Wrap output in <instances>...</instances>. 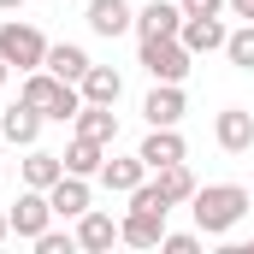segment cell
I'll use <instances>...</instances> for the list:
<instances>
[{
	"instance_id": "cell-1",
	"label": "cell",
	"mask_w": 254,
	"mask_h": 254,
	"mask_svg": "<svg viewBox=\"0 0 254 254\" xmlns=\"http://www.w3.org/2000/svg\"><path fill=\"white\" fill-rule=\"evenodd\" d=\"M190 213H195V231L201 237H231L249 213V190L243 184H201L190 195Z\"/></svg>"
},
{
	"instance_id": "cell-2",
	"label": "cell",
	"mask_w": 254,
	"mask_h": 254,
	"mask_svg": "<svg viewBox=\"0 0 254 254\" xmlns=\"http://www.w3.org/2000/svg\"><path fill=\"white\" fill-rule=\"evenodd\" d=\"M18 95H24L48 125H71V119H77V107H83V89H77V83H65V77H54L48 65H42V71H24V89H18Z\"/></svg>"
},
{
	"instance_id": "cell-3",
	"label": "cell",
	"mask_w": 254,
	"mask_h": 254,
	"mask_svg": "<svg viewBox=\"0 0 254 254\" xmlns=\"http://www.w3.org/2000/svg\"><path fill=\"white\" fill-rule=\"evenodd\" d=\"M136 60H142V71H148L154 83H184L190 65H195V54L184 48V36H142Z\"/></svg>"
},
{
	"instance_id": "cell-4",
	"label": "cell",
	"mask_w": 254,
	"mask_h": 254,
	"mask_svg": "<svg viewBox=\"0 0 254 254\" xmlns=\"http://www.w3.org/2000/svg\"><path fill=\"white\" fill-rule=\"evenodd\" d=\"M48 36L36 30V24H24V18H6L0 24V60L12 65V71H42L48 65Z\"/></svg>"
},
{
	"instance_id": "cell-5",
	"label": "cell",
	"mask_w": 254,
	"mask_h": 254,
	"mask_svg": "<svg viewBox=\"0 0 254 254\" xmlns=\"http://www.w3.org/2000/svg\"><path fill=\"white\" fill-rule=\"evenodd\" d=\"M6 213H12V237H24V243H36V237L54 225V201H48V190H30V184H24V195H18Z\"/></svg>"
},
{
	"instance_id": "cell-6",
	"label": "cell",
	"mask_w": 254,
	"mask_h": 254,
	"mask_svg": "<svg viewBox=\"0 0 254 254\" xmlns=\"http://www.w3.org/2000/svg\"><path fill=\"white\" fill-rule=\"evenodd\" d=\"M213 142H219L225 154H254V113L249 107H225V113L213 119Z\"/></svg>"
},
{
	"instance_id": "cell-7",
	"label": "cell",
	"mask_w": 254,
	"mask_h": 254,
	"mask_svg": "<svg viewBox=\"0 0 254 254\" xmlns=\"http://www.w3.org/2000/svg\"><path fill=\"white\" fill-rule=\"evenodd\" d=\"M136 154L148 160V172H160V166H178V160H190V148H184L178 125H148V136H142V148H136Z\"/></svg>"
},
{
	"instance_id": "cell-8",
	"label": "cell",
	"mask_w": 254,
	"mask_h": 254,
	"mask_svg": "<svg viewBox=\"0 0 254 254\" xmlns=\"http://www.w3.org/2000/svg\"><path fill=\"white\" fill-rule=\"evenodd\" d=\"M83 18H89V30H95V36H107V42L136 30V6H130V0H89V12H83Z\"/></svg>"
},
{
	"instance_id": "cell-9",
	"label": "cell",
	"mask_w": 254,
	"mask_h": 254,
	"mask_svg": "<svg viewBox=\"0 0 254 254\" xmlns=\"http://www.w3.org/2000/svg\"><path fill=\"white\" fill-rule=\"evenodd\" d=\"M42 125H48V119H42V113H36V107H30L24 95H18V101H12V107L0 113V136H6L12 148H36V136H42Z\"/></svg>"
},
{
	"instance_id": "cell-10",
	"label": "cell",
	"mask_w": 254,
	"mask_h": 254,
	"mask_svg": "<svg viewBox=\"0 0 254 254\" xmlns=\"http://www.w3.org/2000/svg\"><path fill=\"white\" fill-rule=\"evenodd\" d=\"M190 101H184V83H154L148 101H142V119L148 125H184Z\"/></svg>"
},
{
	"instance_id": "cell-11",
	"label": "cell",
	"mask_w": 254,
	"mask_h": 254,
	"mask_svg": "<svg viewBox=\"0 0 254 254\" xmlns=\"http://www.w3.org/2000/svg\"><path fill=\"white\" fill-rule=\"evenodd\" d=\"M184 30V6L178 0H148V6H136V42L142 36H178Z\"/></svg>"
},
{
	"instance_id": "cell-12",
	"label": "cell",
	"mask_w": 254,
	"mask_h": 254,
	"mask_svg": "<svg viewBox=\"0 0 254 254\" xmlns=\"http://www.w3.org/2000/svg\"><path fill=\"white\" fill-rule=\"evenodd\" d=\"M160 237H166V213L130 207L125 219H119V243H130V249H160Z\"/></svg>"
},
{
	"instance_id": "cell-13",
	"label": "cell",
	"mask_w": 254,
	"mask_h": 254,
	"mask_svg": "<svg viewBox=\"0 0 254 254\" xmlns=\"http://www.w3.org/2000/svg\"><path fill=\"white\" fill-rule=\"evenodd\" d=\"M178 36H184V48L201 60V54H225V36H231V30H225V24H219V12H213V18H184V30H178Z\"/></svg>"
},
{
	"instance_id": "cell-14",
	"label": "cell",
	"mask_w": 254,
	"mask_h": 254,
	"mask_svg": "<svg viewBox=\"0 0 254 254\" xmlns=\"http://www.w3.org/2000/svg\"><path fill=\"white\" fill-rule=\"evenodd\" d=\"M142 178H148V160L142 154H107V166H101V184L113 195H130Z\"/></svg>"
},
{
	"instance_id": "cell-15",
	"label": "cell",
	"mask_w": 254,
	"mask_h": 254,
	"mask_svg": "<svg viewBox=\"0 0 254 254\" xmlns=\"http://www.w3.org/2000/svg\"><path fill=\"white\" fill-rule=\"evenodd\" d=\"M77 89H83V101H95V107H119V95H125V77H119L113 65H89V71L77 77Z\"/></svg>"
},
{
	"instance_id": "cell-16",
	"label": "cell",
	"mask_w": 254,
	"mask_h": 254,
	"mask_svg": "<svg viewBox=\"0 0 254 254\" xmlns=\"http://www.w3.org/2000/svg\"><path fill=\"white\" fill-rule=\"evenodd\" d=\"M48 201H54V219H83V213H89V178L65 172L60 184L48 190Z\"/></svg>"
},
{
	"instance_id": "cell-17",
	"label": "cell",
	"mask_w": 254,
	"mask_h": 254,
	"mask_svg": "<svg viewBox=\"0 0 254 254\" xmlns=\"http://www.w3.org/2000/svg\"><path fill=\"white\" fill-rule=\"evenodd\" d=\"M113 243H119V219H113V213H95V207H89V213L77 219V249L107 254Z\"/></svg>"
},
{
	"instance_id": "cell-18",
	"label": "cell",
	"mask_w": 254,
	"mask_h": 254,
	"mask_svg": "<svg viewBox=\"0 0 254 254\" xmlns=\"http://www.w3.org/2000/svg\"><path fill=\"white\" fill-rule=\"evenodd\" d=\"M71 125H77V136H89V142H107V148L119 142V113H113V107H95V101H83Z\"/></svg>"
},
{
	"instance_id": "cell-19",
	"label": "cell",
	"mask_w": 254,
	"mask_h": 254,
	"mask_svg": "<svg viewBox=\"0 0 254 254\" xmlns=\"http://www.w3.org/2000/svg\"><path fill=\"white\" fill-rule=\"evenodd\" d=\"M154 184H160V195H166L172 207H190V195L201 190V184H195V172H190V160H178V166H160V172H154Z\"/></svg>"
},
{
	"instance_id": "cell-20",
	"label": "cell",
	"mask_w": 254,
	"mask_h": 254,
	"mask_svg": "<svg viewBox=\"0 0 254 254\" xmlns=\"http://www.w3.org/2000/svg\"><path fill=\"white\" fill-rule=\"evenodd\" d=\"M101 166H107V142L71 136V148H65V172H77V178H101Z\"/></svg>"
},
{
	"instance_id": "cell-21",
	"label": "cell",
	"mask_w": 254,
	"mask_h": 254,
	"mask_svg": "<svg viewBox=\"0 0 254 254\" xmlns=\"http://www.w3.org/2000/svg\"><path fill=\"white\" fill-rule=\"evenodd\" d=\"M60 178H65V154L30 148V160H24V184H30V190H54Z\"/></svg>"
},
{
	"instance_id": "cell-22",
	"label": "cell",
	"mask_w": 254,
	"mask_h": 254,
	"mask_svg": "<svg viewBox=\"0 0 254 254\" xmlns=\"http://www.w3.org/2000/svg\"><path fill=\"white\" fill-rule=\"evenodd\" d=\"M89 65H95V60H89L77 42H54V48H48V71H54V77H65V83H77Z\"/></svg>"
},
{
	"instance_id": "cell-23",
	"label": "cell",
	"mask_w": 254,
	"mask_h": 254,
	"mask_svg": "<svg viewBox=\"0 0 254 254\" xmlns=\"http://www.w3.org/2000/svg\"><path fill=\"white\" fill-rule=\"evenodd\" d=\"M225 60L237 65V71H254V24H243V30L225 36Z\"/></svg>"
},
{
	"instance_id": "cell-24",
	"label": "cell",
	"mask_w": 254,
	"mask_h": 254,
	"mask_svg": "<svg viewBox=\"0 0 254 254\" xmlns=\"http://www.w3.org/2000/svg\"><path fill=\"white\" fill-rule=\"evenodd\" d=\"M160 249L166 254H201V231H166Z\"/></svg>"
},
{
	"instance_id": "cell-25",
	"label": "cell",
	"mask_w": 254,
	"mask_h": 254,
	"mask_svg": "<svg viewBox=\"0 0 254 254\" xmlns=\"http://www.w3.org/2000/svg\"><path fill=\"white\" fill-rule=\"evenodd\" d=\"M36 249H42V254H71V249H77V237H65V231H54V225H48V231L36 237Z\"/></svg>"
},
{
	"instance_id": "cell-26",
	"label": "cell",
	"mask_w": 254,
	"mask_h": 254,
	"mask_svg": "<svg viewBox=\"0 0 254 254\" xmlns=\"http://www.w3.org/2000/svg\"><path fill=\"white\" fill-rule=\"evenodd\" d=\"M184 6V18H213V12H225V0H178Z\"/></svg>"
},
{
	"instance_id": "cell-27",
	"label": "cell",
	"mask_w": 254,
	"mask_h": 254,
	"mask_svg": "<svg viewBox=\"0 0 254 254\" xmlns=\"http://www.w3.org/2000/svg\"><path fill=\"white\" fill-rule=\"evenodd\" d=\"M225 12H237L243 24H254V0H225Z\"/></svg>"
},
{
	"instance_id": "cell-28",
	"label": "cell",
	"mask_w": 254,
	"mask_h": 254,
	"mask_svg": "<svg viewBox=\"0 0 254 254\" xmlns=\"http://www.w3.org/2000/svg\"><path fill=\"white\" fill-rule=\"evenodd\" d=\"M6 237H12V213L0 207V243H6Z\"/></svg>"
},
{
	"instance_id": "cell-29",
	"label": "cell",
	"mask_w": 254,
	"mask_h": 254,
	"mask_svg": "<svg viewBox=\"0 0 254 254\" xmlns=\"http://www.w3.org/2000/svg\"><path fill=\"white\" fill-rule=\"evenodd\" d=\"M0 12H24V0H0Z\"/></svg>"
},
{
	"instance_id": "cell-30",
	"label": "cell",
	"mask_w": 254,
	"mask_h": 254,
	"mask_svg": "<svg viewBox=\"0 0 254 254\" xmlns=\"http://www.w3.org/2000/svg\"><path fill=\"white\" fill-rule=\"evenodd\" d=\"M6 77H12V65H6V60H0V89H6Z\"/></svg>"
},
{
	"instance_id": "cell-31",
	"label": "cell",
	"mask_w": 254,
	"mask_h": 254,
	"mask_svg": "<svg viewBox=\"0 0 254 254\" xmlns=\"http://www.w3.org/2000/svg\"><path fill=\"white\" fill-rule=\"evenodd\" d=\"M237 254H254V243H249V249H237Z\"/></svg>"
}]
</instances>
